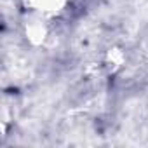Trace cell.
I'll use <instances>...</instances> for the list:
<instances>
[{
    "label": "cell",
    "mask_w": 148,
    "mask_h": 148,
    "mask_svg": "<svg viewBox=\"0 0 148 148\" xmlns=\"http://www.w3.org/2000/svg\"><path fill=\"white\" fill-rule=\"evenodd\" d=\"M35 4L38 7H44L45 11H58L66 4V0H35Z\"/></svg>",
    "instance_id": "cell-1"
}]
</instances>
